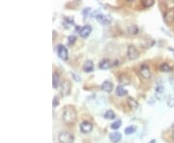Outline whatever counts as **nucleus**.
Instances as JSON below:
<instances>
[{
  "label": "nucleus",
  "instance_id": "f257e3e1",
  "mask_svg": "<svg viewBox=\"0 0 174 143\" xmlns=\"http://www.w3.org/2000/svg\"><path fill=\"white\" fill-rule=\"evenodd\" d=\"M62 119L65 124L67 125H72L77 120V112L76 109L71 106H66L63 109Z\"/></svg>",
  "mask_w": 174,
  "mask_h": 143
},
{
  "label": "nucleus",
  "instance_id": "f03ea898",
  "mask_svg": "<svg viewBox=\"0 0 174 143\" xmlns=\"http://www.w3.org/2000/svg\"><path fill=\"white\" fill-rule=\"evenodd\" d=\"M59 143H74V136L69 132H61L58 135Z\"/></svg>",
  "mask_w": 174,
  "mask_h": 143
},
{
  "label": "nucleus",
  "instance_id": "7ed1b4c3",
  "mask_svg": "<svg viewBox=\"0 0 174 143\" xmlns=\"http://www.w3.org/2000/svg\"><path fill=\"white\" fill-rule=\"evenodd\" d=\"M127 56H128V58L130 60H135V59L138 58L139 51L138 50V49H136L134 46L131 45L128 46V49H127Z\"/></svg>",
  "mask_w": 174,
  "mask_h": 143
},
{
  "label": "nucleus",
  "instance_id": "20e7f679",
  "mask_svg": "<svg viewBox=\"0 0 174 143\" xmlns=\"http://www.w3.org/2000/svg\"><path fill=\"white\" fill-rule=\"evenodd\" d=\"M71 89H72V84L69 80H64L61 84V88H60V92L62 94V96H68V95L71 93Z\"/></svg>",
  "mask_w": 174,
  "mask_h": 143
},
{
  "label": "nucleus",
  "instance_id": "39448f33",
  "mask_svg": "<svg viewBox=\"0 0 174 143\" xmlns=\"http://www.w3.org/2000/svg\"><path fill=\"white\" fill-rule=\"evenodd\" d=\"M95 18L102 25H107L111 22V17L107 15H103V14H98L95 16Z\"/></svg>",
  "mask_w": 174,
  "mask_h": 143
},
{
  "label": "nucleus",
  "instance_id": "423d86ee",
  "mask_svg": "<svg viewBox=\"0 0 174 143\" xmlns=\"http://www.w3.org/2000/svg\"><path fill=\"white\" fill-rule=\"evenodd\" d=\"M57 54L61 59L66 61L69 58V52L68 49L63 45H58L57 46Z\"/></svg>",
  "mask_w": 174,
  "mask_h": 143
},
{
  "label": "nucleus",
  "instance_id": "0eeeda50",
  "mask_svg": "<svg viewBox=\"0 0 174 143\" xmlns=\"http://www.w3.org/2000/svg\"><path fill=\"white\" fill-rule=\"evenodd\" d=\"M139 73L141 75V77L143 78H151V70H150V67L147 64H142L139 68Z\"/></svg>",
  "mask_w": 174,
  "mask_h": 143
},
{
  "label": "nucleus",
  "instance_id": "6e6552de",
  "mask_svg": "<svg viewBox=\"0 0 174 143\" xmlns=\"http://www.w3.org/2000/svg\"><path fill=\"white\" fill-rule=\"evenodd\" d=\"M79 129H81V132L82 133H89L93 130V124L91 122L85 120V121L81 122V126H79Z\"/></svg>",
  "mask_w": 174,
  "mask_h": 143
},
{
  "label": "nucleus",
  "instance_id": "1a4fd4ad",
  "mask_svg": "<svg viewBox=\"0 0 174 143\" xmlns=\"http://www.w3.org/2000/svg\"><path fill=\"white\" fill-rule=\"evenodd\" d=\"M92 32V26L89 25V24H86L84 25L81 28V30H79V36L82 37V38H87L89 35L91 34Z\"/></svg>",
  "mask_w": 174,
  "mask_h": 143
},
{
  "label": "nucleus",
  "instance_id": "9d476101",
  "mask_svg": "<svg viewBox=\"0 0 174 143\" xmlns=\"http://www.w3.org/2000/svg\"><path fill=\"white\" fill-rule=\"evenodd\" d=\"M113 83H112L111 81H109V80H105V81L103 82L102 84V90L103 91H105L106 93H110L112 90H113Z\"/></svg>",
  "mask_w": 174,
  "mask_h": 143
},
{
  "label": "nucleus",
  "instance_id": "9b49d317",
  "mask_svg": "<svg viewBox=\"0 0 174 143\" xmlns=\"http://www.w3.org/2000/svg\"><path fill=\"white\" fill-rule=\"evenodd\" d=\"M155 96L158 100H162L164 96V88L162 84H158L155 89Z\"/></svg>",
  "mask_w": 174,
  "mask_h": 143
},
{
  "label": "nucleus",
  "instance_id": "f8f14e48",
  "mask_svg": "<svg viewBox=\"0 0 174 143\" xmlns=\"http://www.w3.org/2000/svg\"><path fill=\"white\" fill-rule=\"evenodd\" d=\"M173 20H174V10L173 9H170V10H168L166 14H164L163 21H166L167 24H169Z\"/></svg>",
  "mask_w": 174,
  "mask_h": 143
},
{
  "label": "nucleus",
  "instance_id": "ddd939ff",
  "mask_svg": "<svg viewBox=\"0 0 174 143\" xmlns=\"http://www.w3.org/2000/svg\"><path fill=\"white\" fill-rule=\"evenodd\" d=\"M122 138V135L118 132H112L109 135V139L113 143H118Z\"/></svg>",
  "mask_w": 174,
  "mask_h": 143
},
{
  "label": "nucleus",
  "instance_id": "4468645a",
  "mask_svg": "<svg viewBox=\"0 0 174 143\" xmlns=\"http://www.w3.org/2000/svg\"><path fill=\"white\" fill-rule=\"evenodd\" d=\"M82 69H83L84 72H86V73H91V72H93L94 71V63H93V61H91V60L85 61V63L83 64Z\"/></svg>",
  "mask_w": 174,
  "mask_h": 143
},
{
  "label": "nucleus",
  "instance_id": "2eb2a0df",
  "mask_svg": "<svg viewBox=\"0 0 174 143\" xmlns=\"http://www.w3.org/2000/svg\"><path fill=\"white\" fill-rule=\"evenodd\" d=\"M111 66V62L109 59H103L100 63H99V68L102 70H107Z\"/></svg>",
  "mask_w": 174,
  "mask_h": 143
},
{
  "label": "nucleus",
  "instance_id": "dca6fc26",
  "mask_svg": "<svg viewBox=\"0 0 174 143\" xmlns=\"http://www.w3.org/2000/svg\"><path fill=\"white\" fill-rule=\"evenodd\" d=\"M127 103H128V106L131 109H136L138 107V103L136 102V100H134L131 97H128V99H127Z\"/></svg>",
  "mask_w": 174,
  "mask_h": 143
},
{
  "label": "nucleus",
  "instance_id": "f3484780",
  "mask_svg": "<svg viewBox=\"0 0 174 143\" xmlns=\"http://www.w3.org/2000/svg\"><path fill=\"white\" fill-rule=\"evenodd\" d=\"M118 79H119V82H120V84L122 85V86H123V85H129V84L131 83V79H130V78H129L127 75H125V74L120 75Z\"/></svg>",
  "mask_w": 174,
  "mask_h": 143
},
{
  "label": "nucleus",
  "instance_id": "a211bd4d",
  "mask_svg": "<svg viewBox=\"0 0 174 143\" xmlns=\"http://www.w3.org/2000/svg\"><path fill=\"white\" fill-rule=\"evenodd\" d=\"M115 92H116V95L118 97H124V96H126L127 94H128V91H127V90L123 86H122V85H119V86L116 87Z\"/></svg>",
  "mask_w": 174,
  "mask_h": 143
},
{
  "label": "nucleus",
  "instance_id": "6ab92c4d",
  "mask_svg": "<svg viewBox=\"0 0 174 143\" xmlns=\"http://www.w3.org/2000/svg\"><path fill=\"white\" fill-rule=\"evenodd\" d=\"M160 71L163 72V73H169V72L173 71V68L169 64L164 62V63H162L161 65H160Z\"/></svg>",
  "mask_w": 174,
  "mask_h": 143
},
{
  "label": "nucleus",
  "instance_id": "aec40b11",
  "mask_svg": "<svg viewBox=\"0 0 174 143\" xmlns=\"http://www.w3.org/2000/svg\"><path fill=\"white\" fill-rule=\"evenodd\" d=\"M103 117H105L106 120H113V119H115L116 115L113 110H111V109H109V110H106V113L103 114Z\"/></svg>",
  "mask_w": 174,
  "mask_h": 143
},
{
  "label": "nucleus",
  "instance_id": "412c9836",
  "mask_svg": "<svg viewBox=\"0 0 174 143\" xmlns=\"http://www.w3.org/2000/svg\"><path fill=\"white\" fill-rule=\"evenodd\" d=\"M58 84H59V75H58V73L54 72V73L52 74V87L54 89L57 88Z\"/></svg>",
  "mask_w": 174,
  "mask_h": 143
},
{
  "label": "nucleus",
  "instance_id": "4be33fe9",
  "mask_svg": "<svg viewBox=\"0 0 174 143\" xmlns=\"http://www.w3.org/2000/svg\"><path fill=\"white\" fill-rule=\"evenodd\" d=\"M128 32L130 33L131 35H138V32H139V28L136 26V25H131L128 28Z\"/></svg>",
  "mask_w": 174,
  "mask_h": 143
},
{
  "label": "nucleus",
  "instance_id": "5701e85b",
  "mask_svg": "<svg viewBox=\"0 0 174 143\" xmlns=\"http://www.w3.org/2000/svg\"><path fill=\"white\" fill-rule=\"evenodd\" d=\"M135 131H136V127L135 126H129V127H127L126 129H125V133L126 135H131V133H134V132H135Z\"/></svg>",
  "mask_w": 174,
  "mask_h": 143
},
{
  "label": "nucleus",
  "instance_id": "b1692460",
  "mask_svg": "<svg viewBox=\"0 0 174 143\" xmlns=\"http://www.w3.org/2000/svg\"><path fill=\"white\" fill-rule=\"evenodd\" d=\"M155 1L154 0H142L141 4L144 8H149V7H152L154 5Z\"/></svg>",
  "mask_w": 174,
  "mask_h": 143
},
{
  "label": "nucleus",
  "instance_id": "393cba45",
  "mask_svg": "<svg viewBox=\"0 0 174 143\" xmlns=\"http://www.w3.org/2000/svg\"><path fill=\"white\" fill-rule=\"evenodd\" d=\"M122 125V121L121 120H116L114 121L113 123L110 125V128H111V130H118V129L121 127Z\"/></svg>",
  "mask_w": 174,
  "mask_h": 143
},
{
  "label": "nucleus",
  "instance_id": "a878e982",
  "mask_svg": "<svg viewBox=\"0 0 174 143\" xmlns=\"http://www.w3.org/2000/svg\"><path fill=\"white\" fill-rule=\"evenodd\" d=\"M59 106V98L57 96H54L53 97V102H52V107L55 108Z\"/></svg>",
  "mask_w": 174,
  "mask_h": 143
},
{
  "label": "nucleus",
  "instance_id": "bb28decb",
  "mask_svg": "<svg viewBox=\"0 0 174 143\" xmlns=\"http://www.w3.org/2000/svg\"><path fill=\"white\" fill-rule=\"evenodd\" d=\"M76 40H77V38H76V36H74V35H71V36L68 37V41H69L70 45H74V43H76Z\"/></svg>",
  "mask_w": 174,
  "mask_h": 143
},
{
  "label": "nucleus",
  "instance_id": "cd10ccee",
  "mask_svg": "<svg viewBox=\"0 0 174 143\" xmlns=\"http://www.w3.org/2000/svg\"><path fill=\"white\" fill-rule=\"evenodd\" d=\"M169 106H172V107H174V98L171 100L170 101V103H169Z\"/></svg>",
  "mask_w": 174,
  "mask_h": 143
},
{
  "label": "nucleus",
  "instance_id": "c85d7f7f",
  "mask_svg": "<svg viewBox=\"0 0 174 143\" xmlns=\"http://www.w3.org/2000/svg\"><path fill=\"white\" fill-rule=\"evenodd\" d=\"M169 50L172 51V52H174V49H169Z\"/></svg>",
  "mask_w": 174,
  "mask_h": 143
},
{
  "label": "nucleus",
  "instance_id": "c756f323",
  "mask_svg": "<svg viewBox=\"0 0 174 143\" xmlns=\"http://www.w3.org/2000/svg\"><path fill=\"white\" fill-rule=\"evenodd\" d=\"M172 135H173V137H174V131H173V133H172Z\"/></svg>",
  "mask_w": 174,
  "mask_h": 143
}]
</instances>
